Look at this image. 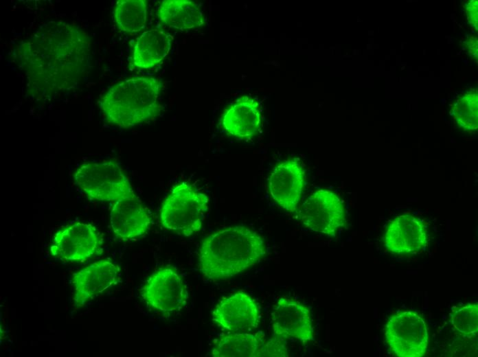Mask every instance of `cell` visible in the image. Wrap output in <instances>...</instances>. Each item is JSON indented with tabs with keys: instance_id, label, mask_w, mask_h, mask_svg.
<instances>
[{
	"instance_id": "cell-5",
	"label": "cell",
	"mask_w": 478,
	"mask_h": 357,
	"mask_svg": "<svg viewBox=\"0 0 478 357\" xmlns=\"http://www.w3.org/2000/svg\"><path fill=\"white\" fill-rule=\"evenodd\" d=\"M73 178L91 200L114 203L135 194L120 166L112 161L83 164L76 170Z\"/></svg>"
},
{
	"instance_id": "cell-9",
	"label": "cell",
	"mask_w": 478,
	"mask_h": 357,
	"mask_svg": "<svg viewBox=\"0 0 478 357\" xmlns=\"http://www.w3.org/2000/svg\"><path fill=\"white\" fill-rule=\"evenodd\" d=\"M149 308L162 314L181 310L187 300L186 286L172 268H162L152 274L141 289Z\"/></svg>"
},
{
	"instance_id": "cell-3",
	"label": "cell",
	"mask_w": 478,
	"mask_h": 357,
	"mask_svg": "<svg viewBox=\"0 0 478 357\" xmlns=\"http://www.w3.org/2000/svg\"><path fill=\"white\" fill-rule=\"evenodd\" d=\"M161 88V83L155 78L126 79L109 89L99 106L108 122L127 128L159 115Z\"/></svg>"
},
{
	"instance_id": "cell-10",
	"label": "cell",
	"mask_w": 478,
	"mask_h": 357,
	"mask_svg": "<svg viewBox=\"0 0 478 357\" xmlns=\"http://www.w3.org/2000/svg\"><path fill=\"white\" fill-rule=\"evenodd\" d=\"M273 335L284 340L307 343L313 339L314 328L309 308L299 301L280 298L271 314Z\"/></svg>"
},
{
	"instance_id": "cell-21",
	"label": "cell",
	"mask_w": 478,
	"mask_h": 357,
	"mask_svg": "<svg viewBox=\"0 0 478 357\" xmlns=\"http://www.w3.org/2000/svg\"><path fill=\"white\" fill-rule=\"evenodd\" d=\"M451 113L457 126L465 132H475L478 128V95L468 91L456 98Z\"/></svg>"
},
{
	"instance_id": "cell-4",
	"label": "cell",
	"mask_w": 478,
	"mask_h": 357,
	"mask_svg": "<svg viewBox=\"0 0 478 357\" xmlns=\"http://www.w3.org/2000/svg\"><path fill=\"white\" fill-rule=\"evenodd\" d=\"M209 198L186 182L175 185L163 203L160 220L168 230L185 237L201 229Z\"/></svg>"
},
{
	"instance_id": "cell-14",
	"label": "cell",
	"mask_w": 478,
	"mask_h": 357,
	"mask_svg": "<svg viewBox=\"0 0 478 357\" xmlns=\"http://www.w3.org/2000/svg\"><path fill=\"white\" fill-rule=\"evenodd\" d=\"M119 267L109 260H101L84 268L71 277L75 307L81 308L89 301L114 285Z\"/></svg>"
},
{
	"instance_id": "cell-23",
	"label": "cell",
	"mask_w": 478,
	"mask_h": 357,
	"mask_svg": "<svg viewBox=\"0 0 478 357\" xmlns=\"http://www.w3.org/2000/svg\"><path fill=\"white\" fill-rule=\"evenodd\" d=\"M288 356L286 340L273 336L265 339L260 357H284Z\"/></svg>"
},
{
	"instance_id": "cell-17",
	"label": "cell",
	"mask_w": 478,
	"mask_h": 357,
	"mask_svg": "<svg viewBox=\"0 0 478 357\" xmlns=\"http://www.w3.org/2000/svg\"><path fill=\"white\" fill-rule=\"evenodd\" d=\"M171 43L170 35L161 30L152 29L144 32L137 38L134 46L133 65L140 69L155 67L169 54Z\"/></svg>"
},
{
	"instance_id": "cell-1",
	"label": "cell",
	"mask_w": 478,
	"mask_h": 357,
	"mask_svg": "<svg viewBox=\"0 0 478 357\" xmlns=\"http://www.w3.org/2000/svg\"><path fill=\"white\" fill-rule=\"evenodd\" d=\"M14 59L36 96H50L76 87L90 68L91 40L80 28L46 21L14 50Z\"/></svg>"
},
{
	"instance_id": "cell-13",
	"label": "cell",
	"mask_w": 478,
	"mask_h": 357,
	"mask_svg": "<svg viewBox=\"0 0 478 357\" xmlns=\"http://www.w3.org/2000/svg\"><path fill=\"white\" fill-rule=\"evenodd\" d=\"M304 183V170L297 159L278 163L268 178L271 196L282 209L289 212L297 209Z\"/></svg>"
},
{
	"instance_id": "cell-18",
	"label": "cell",
	"mask_w": 478,
	"mask_h": 357,
	"mask_svg": "<svg viewBox=\"0 0 478 357\" xmlns=\"http://www.w3.org/2000/svg\"><path fill=\"white\" fill-rule=\"evenodd\" d=\"M157 16L163 24L179 30L199 27L205 23V16L200 8L188 0L161 1Z\"/></svg>"
},
{
	"instance_id": "cell-24",
	"label": "cell",
	"mask_w": 478,
	"mask_h": 357,
	"mask_svg": "<svg viewBox=\"0 0 478 357\" xmlns=\"http://www.w3.org/2000/svg\"><path fill=\"white\" fill-rule=\"evenodd\" d=\"M466 12L468 22L477 30L478 26V1L475 0L468 1L466 3Z\"/></svg>"
},
{
	"instance_id": "cell-15",
	"label": "cell",
	"mask_w": 478,
	"mask_h": 357,
	"mask_svg": "<svg viewBox=\"0 0 478 357\" xmlns=\"http://www.w3.org/2000/svg\"><path fill=\"white\" fill-rule=\"evenodd\" d=\"M111 226L117 237L131 240L145 234L152 219L135 194L115 202L110 213Z\"/></svg>"
},
{
	"instance_id": "cell-7",
	"label": "cell",
	"mask_w": 478,
	"mask_h": 357,
	"mask_svg": "<svg viewBox=\"0 0 478 357\" xmlns=\"http://www.w3.org/2000/svg\"><path fill=\"white\" fill-rule=\"evenodd\" d=\"M299 216L306 227L327 236H334L346 223L342 200L326 189H319L307 197Z\"/></svg>"
},
{
	"instance_id": "cell-25",
	"label": "cell",
	"mask_w": 478,
	"mask_h": 357,
	"mask_svg": "<svg viewBox=\"0 0 478 357\" xmlns=\"http://www.w3.org/2000/svg\"><path fill=\"white\" fill-rule=\"evenodd\" d=\"M463 46L467 54L474 59L478 56V40L475 35L468 36L463 42Z\"/></svg>"
},
{
	"instance_id": "cell-2",
	"label": "cell",
	"mask_w": 478,
	"mask_h": 357,
	"mask_svg": "<svg viewBox=\"0 0 478 357\" xmlns=\"http://www.w3.org/2000/svg\"><path fill=\"white\" fill-rule=\"evenodd\" d=\"M266 253L264 240L258 232L240 225L229 227L201 242L198 268L207 279H223L255 265Z\"/></svg>"
},
{
	"instance_id": "cell-6",
	"label": "cell",
	"mask_w": 478,
	"mask_h": 357,
	"mask_svg": "<svg viewBox=\"0 0 478 357\" xmlns=\"http://www.w3.org/2000/svg\"><path fill=\"white\" fill-rule=\"evenodd\" d=\"M385 338L394 356L420 357L428 347L427 327L416 312H397L389 317L385 325Z\"/></svg>"
},
{
	"instance_id": "cell-20",
	"label": "cell",
	"mask_w": 478,
	"mask_h": 357,
	"mask_svg": "<svg viewBox=\"0 0 478 357\" xmlns=\"http://www.w3.org/2000/svg\"><path fill=\"white\" fill-rule=\"evenodd\" d=\"M147 12L145 0H120L114 8L115 20L119 29L128 33L138 32L145 27Z\"/></svg>"
},
{
	"instance_id": "cell-22",
	"label": "cell",
	"mask_w": 478,
	"mask_h": 357,
	"mask_svg": "<svg viewBox=\"0 0 478 357\" xmlns=\"http://www.w3.org/2000/svg\"><path fill=\"white\" fill-rule=\"evenodd\" d=\"M453 327L466 336L475 335L478 331V306L470 303L453 310L450 314Z\"/></svg>"
},
{
	"instance_id": "cell-8",
	"label": "cell",
	"mask_w": 478,
	"mask_h": 357,
	"mask_svg": "<svg viewBox=\"0 0 478 357\" xmlns=\"http://www.w3.org/2000/svg\"><path fill=\"white\" fill-rule=\"evenodd\" d=\"M102 242V237L94 226L76 222L55 233L49 252L52 257L63 262H83L99 253Z\"/></svg>"
},
{
	"instance_id": "cell-19",
	"label": "cell",
	"mask_w": 478,
	"mask_h": 357,
	"mask_svg": "<svg viewBox=\"0 0 478 357\" xmlns=\"http://www.w3.org/2000/svg\"><path fill=\"white\" fill-rule=\"evenodd\" d=\"M262 332H234L221 336L215 344L214 357H260L265 341Z\"/></svg>"
},
{
	"instance_id": "cell-16",
	"label": "cell",
	"mask_w": 478,
	"mask_h": 357,
	"mask_svg": "<svg viewBox=\"0 0 478 357\" xmlns=\"http://www.w3.org/2000/svg\"><path fill=\"white\" fill-rule=\"evenodd\" d=\"M262 122L258 102L253 98L244 96L233 103L222 117L224 129L231 135L246 139L258 131Z\"/></svg>"
},
{
	"instance_id": "cell-12",
	"label": "cell",
	"mask_w": 478,
	"mask_h": 357,
	"mask_svg": "<svg viewBox=\"0 0 478 357\" xmlns=\"http://www.w3.org/2000/svg\"><path fill=\"white\" fill-rule=\"evenodd\" d=\"M428 232L424 222L411 214L394 218L383 235L385 247L394 254L412 255L422 251L428 244Z\"/></svg>"
},
{
	"instance_id": "cell-11",
	"label": "cell",
	"mask_w": 478,
	"mask_h": 357,
	"mask_svg": "<svg viewBox=\"0 0 478 357\" xmlns=\"http://www.w3.org/2000/svg\"><path fill=\"white\" fill-rule=\"evenodd\" d=\"M258 303L251 296L238 292L223 299L212 313V319L221 328L232 332L255 329L259 323Z\"/></svg>"
}]
</instances>
